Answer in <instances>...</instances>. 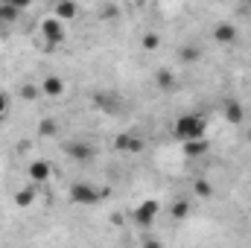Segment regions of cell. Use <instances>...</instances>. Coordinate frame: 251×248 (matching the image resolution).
<instances>
[{
  "instance_id": "cell-1",
  "label": "cell",
  "mask_w": 251,
  "mask_h": 248,
  "mask_svg": "<svg viewBox=\"0 0 251 248\" xmlns=\"http://www.w3.org/2000/svg\"><path fill=\"white\" fill-rule=\"evenodd\" d=\"M173 137L181 140V143H190V140H201L204 137V117L201 114H178L176 123H173Z\"/></svg>"
},
{
  "instance_id": "cell-2",
  "label": "cell",
  "mask_w": 251,
  "mask_h": 248,
  "mask_svg": "<svg viewBox=\"0 0 251 248\" xmlns=\"http://www.w3.org/2000/svg\"><path fill=\"white\" fill-rule=\"evenodd\" d=\"M67 196H70V201L73 204H97V201H102L105 196H108V190H100V187L88 184V181H76V184L67 190Z\"/></svg>"
},
{
  "instance_id": "cell-3",
  "label": "cell",
  "mask_w": 251,
  "mask_h": 248,
  "mask_svg": "<svg viewBox=\"0 0 251 248\" xmlns=\"http://www.w3.org/2000/svg\"><path fill=\"white\" fill-rule=\"evenodd\" d=\"M41 35H44V44L47 47H59L64 44V24H59L56 18H47V21H41Z\"/></svg>"
},
{
  "instance_id": "cell-4",
  "label": "cell",
  "mask_w": 251,
  "mask_h": 248,
  "mask_svg": "<svg viewBox=\"0 0 251 248\" xmlns=\"http://www.w3.org/2000/svg\"><path fill=\"white\" fill-rule=\"evenodd\" d=\"M158 210H161V204H158L155 198H143V201L137 204V210H134V222H137L140 228H149V225L158 219Z\"/></svg>"
},
{
  "instance_id": "cell-5",
  "label": "cell",
  "mask_w": 251,
  "mask_h": 248,
  "mask_svg": "<svg viewBox=\"0 0 251 248\" xmlns=\"http://www.w3.org/2000/svg\"><path fill=\"white\" fill-rule=\"evenodd\" d=\"M222 117H225V123L231 125H240L246 120V105L240 102V99H222Z\"/></svg>"
},
{
  "instance_id": "cell-6",
  "label": "cell",
  "mask_w": 251,
  "mask_h": 248,
  "mask_svg": "<svg viewBox=\"0 0 251 248\" xmlns=\"http://www.w3.org/2000/svg\"><path fill=\"white\" fill-rule=\"evenodd\" d=\"M26 175H29V184H44V181H50V175H53V167H50V161H32L29 167H26Z\"/></svg>"
},
{
  "instance_id": "cell-7",
  "label": "cell",
  "mask_w": 251,
  "mask_h": 248,
  "mask_svg": "<svg viewBox=\"0 0 251 248\" xmlns=\"http://www.w3.org/2000/svg\"><path fill=\"white\" fill-rule=\"evenodd\" d=\"M64 152H67L73 161H79V164H85V161L94 158V146L85 143V140H67V143H64Z\"/></svg>"
},
{
  "instance_id": "cell-8",
  "label": "cell",
  "mask_w": 251,
  "mask_h": 248,
  "mask_svg": "<svg viewBox=\"0 0 251 248\" xmlns=\"http://www.w3.org/2000/svg\"><path fill=\"white\" fill-rule=\"evenodd\" d=\"M41 94L50 97V99H59V97L64 94V79L56 76V73H47V76L41 79Z\"/></svg>"
},
{
  "instance_id": "cell-9",
  "label": "cell",
  "mask_w": 251,
  "mask_h": 248,
  "mask_svg": "<svg viewBox=\"0 0 251 248\" xmlns=\"http://www.w3.org/2000/svg\"><path fill=\"white\" fill-rule=\"evenodd\" d=\"M213 38H216L219 44H234V41L240 38V29H237V24L222 21V24H216V26H213Z\"/></svg>"
},
{
  "instance_id": "cell-10",
  "label": "cell",
  "mask_w": 251,
  "mask_h": 248,
  "mask_svg": "<svg viewBox=\"0 0 251 248\" xmlns=\"http://www.w3.org/2000/svg\"><path fill=\"white\" fill-rule=\"evenodd\" d=\"M114 149H117V152H140V149H143V140H140L134 131H123V134H117Z\"/></svg>"
},
{
  "instance_id": "cell-11",
  "label": "cell",
  "mask_w": 251,
  "mask_h": 248,
  "mask_svg": "<svg viewBox=\"0 0 251 248\" xmlns=\"http://www.w3.org/2000/svg\"><path fill=\"white\" fill-rule=\"evenodd\" d=\"M155 85H158V91L170 94V91H176V85H178V76H176L170 67H158V70H155Z\"/></svg>"
},
{
  "instance_id": "cell-12",
  "label": "cell",
  "mask_w": 251,
  "mask_h": 248,
  "mask_svg": "<svg viewBox=\"0 0 251 248\" xmlns=\"http://www.w3.org/2000/svg\"><path fill=\"white\" fill-rule=\"evenodd\" d=\"M35 204V184H24L15 190V207L18 210H29Z\"/></svg>"
},
{
  "instance_id": "cell-13",
  "label": "cell",
  "mask_w": 251,
  "mask_h": 248,
  "mask_svg": "<svg viewBox=\"0 0 251 248\" xmlns=\"http://www.w3.org/2000/svg\"><path fill=\"white\" fill-rule=\"evenodd\" d=\"M76 15H79V6H76V3H67V0H62V3H56V6H53V18H56L59 24L73 21Z\"/></svg>"
},
{
  "instance_id": "cell-14",
  "label": "cell",
  "mask_w": 251,
  "mask_h": 248,
  "mask_svg": "<svg viewBox=\"0 0 251 248\" xmlns=\"http://www.w3.org/2000/svg\"><path fill=\"white\" fill-rule=\"evenodd\" d=\"M184 146V155L187 158H201V155H207L210 152V143L201 137V140H190V143H181Z\"/></svg>"
},
{
  "instance_id": "cell-15",
  "label": "cell",
  "mask_w": 251,
  "mask_h": 248,
  "mask_svg": "<svg viewBox=\"0 0 251 248\" xmlns=\"http://www.w3.org/2000/svg\"><path fill=\"white\" fill-rule=\"evenodd\" d=\"M24 9L18 6V3H0V21L3 24H12V21H18V15H21Z\"/></svg>"
},
{
  "instance_id": "cell-16",
  "label": "cell",
  "mask_w": 251,
  "mask_h": 248,
  "mask_svg": "<svg viewBox=\"0 0 251 248\" xmlns=\"http://www.w3.org/2000/svg\"><path fill=\"white\" fill-rule=\"evenodd\" d=\"M18 94H21V99H26V102H35V99L41 97V85H35V82H24Z\"/></svg>"
},
{
  "instance_id": "cell-17",
  "label": "cell",
  "mask_w": 251,
  "mask_h": 248,
  "mask_svg": "<svg viewBox=\"0 0 251 248\" xmlns=\"http://www.w3.org/2000/svg\"><path fill=\"white\" fill-rule=\"evenodd\" d=\"M178 59H181L184 64H196L199 59H201V50H199V47H193V44H184V47L178 50Z\"/></svg>"
},
{
  "instance_id": "cell-18",
  "label": "cell",
  "mask_w": 251,
  "mask_h": 248,
  "mask_svg": "<svg viewBox=\"0 0 251 248\" xmlns=\"http://www.w3.org/2000/svg\"><path fill=\"white\" fill-rule=\"evenodd\" d=\"M170 213H173V219H187V216H190V201H187V198H178V201H173Z\"/></svg>"
},
{
  "instance_id": "cell-19",
  "label": "cell",
  "mask_w": 251,
  "mask_h": 248,
  "mask_svg": "<svg viewBox=\"0 0 251 248\" xmlns=\"http://www.w3.org/2000/svg\"><path fill=\"white\" fill-rule=\"evenodd\" d=\"M38 134H41V137H53V134H59V123H56L53 117H44L41 125H38Z\"/></svg>"
},
{
  "instance_id": "cell-20",
  "label": "cell",
  "mask_w": 251,
  "mask_h": 248,
  "mask_svg": "<svg viewBox=\"0 0 251 248\" xmlns=\"http://www.w3.org/2000/svg\"><path fill=\"white\" fill-rule=\"evenodd\" d=\"M140 47H143V50H158V47H161V35H158V32H143Z\"/></svg>"
},
{
  "instance_id": "cell-21",
  "label": "cell",
  "mask_w": 251,
  "mask_h": 248,
  "mask_svg": "<svg viewBox=\"0 0 251 248\" xmlns=\"http://www.w3.org/2000/svg\"><path fill=\"white\" fill-rule=\"evenodd\" d=\"M196 196H199V198H210V196H213V187H210V181H207V178H196Z\"/></svg>"
},
{
  "instance_id": "cell-22",
  "label": "cell",
  "mask_w": 251,
  "mask_h": 248,
  "mask_svg": "<svg viewBox=\"0 0 251 248\" xmlns=\"http://www.w3.org/2000/svg\"><path fill=\"white\" fill-rule=\"evenodd\" d=\"M117 12H120V9H117L114 3H105V6H100V18H102V21H111V18H117Z\"/></svg>"
},
{
  "instance_id": "cell-23",
  "label": "cell",
  "mask_w": 251,
  "mask_h": 248,
  "mask_svg": "<svg viewBox=\"0 0 251 248\" xmlns=\"http://www.w3.org/2000/svg\"><path fill=\"white\" fill-rule=\"evenodd\" d=\"M9 105H12V102H9V94H6V91H0V117L9 111Z\"/></svg>"
},
{
  "instance_id": "cell-24",
  "label": "cell",
  "mask_w": 251,
  "mask_h": 248,
  "mask_svg": "<svg viewBox=\"0 0 251 248\" xmlns=\"http://www.w3.org/2000/svg\"><path fill=\"white\" fill-rule=\"evenodd\" d=\"M143 248H164V246H161V240H155V237H146V240H143Z\"/></svg>"
},
{
  "instance_id": "cell-25",
  "label": "cell",
  "mask_w": 251,
  "mask_h": 248,
  "mask_svg": "<svg viewBox=\"0 0 251 248\" xmlns=\"http://www.w3.org/2000/svg\"><path fill=\"white\" fill-rule=\"evenodd\" d=\"M246 140H249V143H251V125H249V131H246Z\"/></svg>"
},
{
  "instance_id": "cell-26",
  "label": "cell",
  "mask_w": 251,
  "mask_h": 248,
  "mask_svg": "<svg viewBox=\"0 0 251 248\" xmlns=\"http://www.w3.org/2000/svg\"><path fill=\"white\" fill-rule=\"evenodd\" d=\"M0 26H3V21H0Z\"/></svg>"
}]
</instances>
